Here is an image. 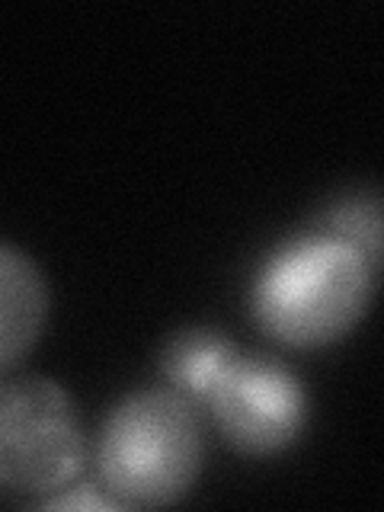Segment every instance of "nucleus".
<instances>
[{
  "instance_id": "obj_8",
  "label": "nucleus",
  "mask_w": 384,
  "mask_h": 512,
  "mask_svg": "<svg viewBox=\"0 0 384 512\" xmlns=\"http://www.w3.org/2000/svg\"><path fill=\"white\" fill-rule=\"evenodd\" d=\"M45 509H122L112 496H100V493H71L64 496V500H48Z\"/></svg>"
},
{
  "instance_id": "obj_2",
  "label": "nucleus",
  "mask_w": 384,
  "mask_h": 512,
  "mask_svg": "<svg viewBox=\"0 0 384 512\" xmlns=\"http://www.w3.org/2000/svg\"><path fill=\"white\" fill-rule=\"evenodd\" d=\"M96 477L122 509L167 506L202 471L199 407L173 388L122 397L96 436Z\"/></svg>"
},
{
  "instance_id": "obj_4",
  "label": "nucleus",
  "mask_w": 384,
  "mask_h": 512,
  "mask_svg": "<svg viewBox=\"0 0 384 512\" xmlns=\"http://www.w3.org/2000/svg\"><path fill=\"white\" fill-rule=\"evenodd\" d=\"M202 407L224 442L244 455L285 452L308 423V394L292 368L240 349L224 362Z\"/></svg>"
},
{
  "instance_id": "obj_7",
  "label": "nucleus",
  "mask_w": 384,
  "mask_h": 512,
  "mask_svg": "<svg viewBox=\"0 0 384 512\" xmlns=\"http://www.w3.org/2000/svg\"><path fill=\"white\" fill-rule=\"evenodd\" d=\"M333 234H340L352 244H359L372 260L378 263V237H381V221H378V199H356L343 208H336L330 215Z\"/></svg>"
},
{
  "instance_id": "obj_6",
  "label": "nucleus",
  "mask_w": 384,
  "mask_h": 512,
  "mask_svg": "<svg viewBox=\"0 0 384 512\" xmlns=\"http://www.w3.org/2000/svg\"><path fill=\"white\" fill-rule=\"evenodd\" d=\"M234 352L237 346L224 333L192 327V330H180L170 336L160 365H164V375L173 384V391H180L186 400L202 407L208 388L215 384L218 372Z\"/></svg>"
},
{
  "instance_id": "obj_3",
  "label": "nucleus",
  "mask_w": 384,
  "mask_h": 512,
  "mask_svg": "<svg viewBox=\"0 0 384 512\" xmlns=\"http://www.w3.org/2000/svg\"><path fill=\"white\" fill-rule=\"evenodd\" d=\"M87 455L84 426L58 381H0V487L20 496L64 490L84 471Z\"/></svg>"
},
{
  "instance_id": "obj_5",
  "label": "nucleus",
  "mask_w": 384,
  "mask_h": 512,
  "mask_svg": "<svg viewBox=\"0 0 384 512\" xmlns=\"http://www.w3.org/2000/svg\"><path fill=\"white\" fill-rule=\"evenodd\" d=\"M48 320V285L32 256L0 244V372L39 343Z\"/></svg>"
},
{
  "instance_id": "obj_1",
  "label": "nucleus",
  "mask_w": 384,
  "mask_h": 512,
  "mask_svg": "<svg viewBox=\"0 0 384 512\" xmlns=\"http://www.w3.org/2000/svg\"><path fill=\"white\" fill-rule=\"evenodd\" d=\"M378 263L359 244L314 231L282 244L250 285V317L292 349L330 346L359 324L375 295Z\"/></svg>"
}]
</instances>
